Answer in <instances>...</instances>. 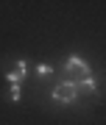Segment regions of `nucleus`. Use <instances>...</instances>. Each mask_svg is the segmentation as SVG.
<instances>
[{"label":"nucleus","mask_w":106,"mask_h":125,"mask_svg":"<svg viewBox=\"0 0 106 125\" xmlns=\"http://www.w3.org/2000/svg\"><path fill=\"white\" fill-rule=\"evenodd\" d=\"M78 97V83L75 81H62V83L53 89V100L56 103H73Z\"/></svg>","instance_id":"nucleus-1"},{"label":"nucleus","mask_w":106,"mask_h":125,"mask_svg":"<svg viewBox=\"0 0 106 125\" xmlns=\"http://www.w3.org/2000/svg\"><path fill=\"white\" fill-rule=\"evenodd\" d=\"M64 70L70 72V75H75V83H78V81H87V78H92V75H89V64L84 61V58H78V56L67 58Z\"/></svg>","instance_id":"nucleus-2"},{"label":"nucleus","mask_w":106,"mask_h":125,"mask_svg":"<svg viewBox=\"0 0 106 125\" xmlns=\"http://www.w3.org/2000/svg\"><path fill=\"white\" fill-rule=\"evenodd\" d=\"M25 72H28V67H25V61H22V58H17V61H11V64H6V78H9L11 83H20V81L25 78Z\"/></svg>","instance_id":"nucleus-3"},{"label":"nucleus","mask_w":106,"mask_h":125,"mask_svg":"<svg viewBox=\"0 0 106 125\" xmlns=\"http://www.w3.org/2000/svg\"><path fill=\"white\" fill-rule=\"evenodd\" d=\"M95 92V81L87 78V81H78V94H92Z\"/></svg>","instance_id":"nucleus-4"},{"label":"nucleus","mask_w":106,"mask_h":125,"mask_svg":"<svg viewBox=\"0 0 106 125\" xmlns=\"http://www.w3.org/2000/svg\"><path fill=\"white\" fill-rule=\"evenodd\" d=\"M20 97H22V92H20V83H11V89H9V100H11V103H17Z\"/></svg>","instance_id":"nucleus-5"},{"label":"nucleus","mask_w":106,"mask_h":125,"mask_svg":"<svg viewBox=\"0 0 106 125\" xmlns=\"http://www.w3.org/2000/svg\"><path fill=\"white\" fill-rule=\"evenodd\" d=\"M36 75H39V78L50 75V67H48V64H39V67H36Z\"/></svg>","instance_id":"nucleus-6"}]
</instances>
